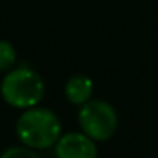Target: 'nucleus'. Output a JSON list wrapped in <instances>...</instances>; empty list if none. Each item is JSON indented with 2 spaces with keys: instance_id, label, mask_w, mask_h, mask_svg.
<instances>
[{
  "instance_id": "1",
  "label": "nucleus",
  "mask_w": 158,
  "mask_h": 158,
  "mask_svg": "<svg viewBox=\"0 0 158 158\" xmlns=\"http://www.w3.org/2000/svg\"><path fill=\"white\" fill-rule=\"evenodd\" d=\"M15 134L24 146L32 150H48L61 138V121L53 110L31 107L22 110L15 123Z\"/></svg>"
},
{
  "instance_id": "2",
  "label": "nucleus",
  "mask_w": 158,
  "mask_h": 158,
  "mask_svg": "<svg viewBox=\"0 0 158 158\" xmlns=\"http://www.w3.org/2000/svg\"><path fill=\"white\" fill-rule=\"evenodd\" d=\"M2 99L15 109H31L41 102L44 95V80L34 70L21 66L9 70L0 83Z\"/></svg>"
},
{
  "instance_id": "3",
  "label": "nucleus",
  "mask_w": 158,
  "mask_h": 158,
  "mask_svg": "<svg viewBox=\"0 0 158 158\" xmlns=\"http://www.w3.org/2000/svg\"><path fill=\"white\" fill-rule=\"evenodd\" d=\"M117 112L106 100H92L80 106L78 126L94 141H107L117 131Z\"/></svg>"
},
{
  "instance_id": "4",
  "label": "nucleus",
  "mask_w": 158,
  "mask_h": 158,
  "mask_svg": "<svg viewBox=\"0 0 158 158\" xmlns=\"http://www.w3.org/2000/svg\"><path fill=\"white\" fill-rule=\"evenodd\" d=\"M56 158H97V144L85 133H66L61 134L55 144Z\"/></svg>"
},
{
  "instance_id": "5",
  "label": "nucleus",
  "mask_w": 158,
  "mask_h": 158,
  "mask_svg": "<svg viewBox=\"0 0 158 158\" xmlns=\"http://www.w3.org/2000/svg\"><path fill=\"white\" fill-rule=\"evenodd\" d=\"M94 92V82L87 75H73L65 83V95L70 104L83 106L89 102Z\"/></svg>"
},
{
  "instance_id": "6",
  "label": "nucleus",
  "mask_w": 158,
  "mask_h": 158,
  "mask_svg": "<svg viewBox=\"0 0 158 158\" xmlns=\"http://www.w3.org/2000/svg\"><path fill=\"white\" fill-rule=\"evenodd\" d=\"M17 61L15 48L9 41L0 39V72H9Z\"/></svg>"
},
{
  "instance_id": "7",
  "label": "nucleus",
  "mask_w": 158,
  "mask_h": 158,
  "mask_svg": "<svg viewBox=\"0 0 158 158\" xmlns=\"http://www.w3.org/2000/svg\"><path fill=\"white\" fill-rule=\"evenodd\" d=\"M0 158H41L38 155V151L32 150V148L27 146H10L7 148L5 151H2Z\"/></svg>"
}]
</instances>
